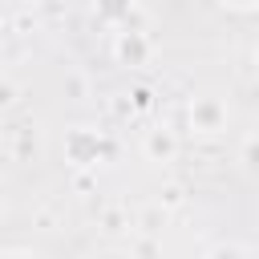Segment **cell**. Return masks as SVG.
I'll list each match as a JSON object with an SVG mask.
<instances>
[{
    "label": "cell",
    "instance_id": "1",
    "mask_svg": "<svg viewBox=\"0 0 259 259\" xmlns=\"http://www.w3.org/2000/svg\"><path fill=\"white\" fill-rule=\"evenodd\" d=\"M150 150H154V154H166V150H170V138H150Z\"/></svg>",
    "mask_w": 259,
    "mask_h": 259
}]
</instances>
